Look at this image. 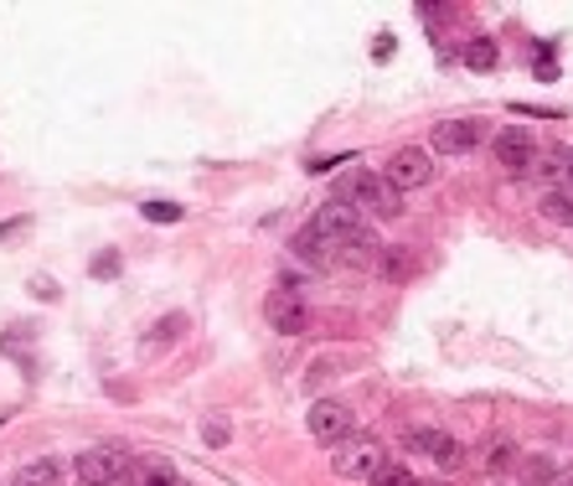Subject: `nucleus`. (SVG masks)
I'll list each match as a JSON object with an SVG mask.
<instances>
[{"label":"nucleus","mask_w":573,"mask_h":486,"mask_svg":"<svg viewBox=\"0 0 573 486\" xmlns=\"http://www.w3.org/2000/svg\"><path fill=\"white\" fill-rule=\"evenodd\" d=\"M295 254L305 259V264H316V270H331V264H341V249H336L326 233H316L310 223H305L300 233H295Z\"/></svg>","instance_id":"nucleus-10"},{"label":"nucleus","mask_w":573,"mask_h":486,"mask_svg":"<svg viewBox=\"0 0 573 486\" xmlns=\"http://www.w3.org/2000/svg\"><path fill=\"white\" fill-rule=\"evenodd\" d=\"M491 151H497V161L507 171H532V166H538V151H543V145H538V135H532V130H501Z\"/></svg>","instance_id":"nucleus-7"},{"label":"nucleus","mask_w":573,"mask_h":486,"mask_svg":"<svg viewBox=\"0 0 573 486\" xmlns=\"http://www.w3.org/2000/svg\"><path fill=\"white\" fill-rule=\"evenodd\" d=\"M264 316H269V326L279 336H300L305 332V301L300 295H285V290L269 295V301H264Z\"/></svg>","instance_id":"nucleus-9"},{"label":"nucleus","mask_w":573,"mask_h":486,"mask_svg":"<svg viewBox=\"0 0 573 486\" xmlns=\"http://www.w3.org/2000/svg\"><path fill=\"white\" fill-rule=\"evenodd\" d=\"M378 274H382V280H392V285L413 280V249H382V254H378Z\"/></svg>","instance_id":"nucleus-12"},{"label":"nucleus","mask_w":573,"mask_h":486,"mask_svg":"<svg viewBox=\"0 0 573 486\" xmlns=\"http://www.w3.org/2000/svg\"><path fill=\"white\" fill-rule=\"evenodd\" d=\"M475 140H481V124L475 120H439L429 145L444 155H465V151H475Z\"/></svg>","instance_id":"nucleus-8"},{"label":"nucleus","mask_w":573,"mask_h":486,"mask_svg":"<svg viewBox=\"0 0 573 486\" xmlns=\"http://www.w3.org/2000/svg\"><path fill=\"white\" fill-rule=\"evenodd\" d=\"M305 425H310V441L326 445V450H341L347 441H357V414H351V404H341V398H320V404H310Z\"/></svg>","instance_id":"nucleus-2"},{"label":"nucleus","mask_w":573,"mask_h":486,"mask_svg":"<svg viewBox=\"0 0 573 486\" xmlns=\"http://www.w3.org/2000/svg\"><path fill=\"white\" fill-rule=\"evenodd\" d=\"M569 186H573V166H569Z\"/></svg>","instance_id":"nucleus-22"},{"label":"nucleus","mask_w":573,"mask_h":486,"mask_svg":"<svg viewBox=\"0 0 573 486\" xmlns=\"http://www.w3.org/2000/svg\"><path fill=\"white\" fill-rule=\"evenodd\" d=\"M135 482L140 486H192L171 472V466H161V460H135Z\"/></svg>","instance_id":"nucleus-15"},{"label":"nucleus","mask_w":573,"mask_h":486,"mask_svg":"<svg viewBox=\"0 0 573 486\" xmlns=\"http://www.w3.org/2000/svg\"><path fill=\"white\" fill-rule=\"evenodd\" d=\"M367 486H419V482H413V472H408L403 460H382L378 476H372Z\"/></svg>","instance_id":"nucleus-17"},{"label":"nucleus","mask_w":573,"mask_h":486,"mask_svg":"<svg viewBox=\"0 0 573 486\" xmlns=\"http://www.w3.org/2000/svg\"><path fill=\"white\" fill-rule=\"evenodd\" d=\"M140 213L151 217V223H182V207H176V202H145Z\"/></svg>","instance_id":"nucleus-19"},{"label":"nucleus","mask_w":573,"mask_h":486,"mask_svg":"<svg viewBox=\"0 0 573 486\" xmlns=\"http://www.w3.org/2000/svg\"><path fill=\"white\" fill-rule=\"evenodd\" d=\"M563 466L548 450H538V456H522V476H528V486H553V476H559Z\"/></svg>","instance_id":"nucleus-14"},{"label":"nucleus","mask_w":573,"mask_h":486,"mask_svg":"<svg viewBox=\"0 0 573 486\" xmlns=\"http://www.w3.org/2000/svg\"><path fill=\"white\" fill-rule=\"evenodd\" d=\"M543 213L553 217V223H563V229H573V198H563V192H548Z\"/></svg>","instance_id":"nucleus-18"},{"label":"nucleus","mask_w":573,"mask_h":486,"mask_svg":"<svg viewBox=\"0 0 573 486\" xmlns=\"http://www.w3.org/2000/svg\"><path fill=\"white\" fill-rule=\"evenodd\" d=\"M475 456H481V466L491 476H501V472H512L516 460H522V450H516L512 441H507V435H491V441L481 445V450H475Z\"/></svg>","instance_id":"nucleus-11"},{"label":"nucleus","mask_w":573,"mask_h":486,"mask_svg":"<svg viewBox=\"0 0 573 486\" xmlns=\"http://www.w3.org/2000/svg\"><path fill=\"white\" fill-rule=\"evenodd\" d=\"M382 460H388L382 441H372V435H357V441H347L341 450H336L331 466H336V476H347V482H372Z\"/></svg>","instance_id":"nucleus-5"},{"label":"nucleus","mask_w":573,"mask_h":486,"mask_svg":"<svg viewBox=\"0 0 573 486\" xmlns=\"http://www.w3.org/2000/svg\"><path fill=\"white\" fill-rule=\"evenodd\" d=\"M553 486H573V466H563V472L553 476Z\"/></svg>","instance_id":"nucleus-20"},{"label":"nucleus","mask_w":573,"mask_h":486,"mask_svg":"<svg viewBox=\"0 0 573 486\" xmlns=\"http://www.w3.org/2000/svg\"><path fill=\"white\" fill-rule=\"evenodd\" d=\"M62 472H58V460H31V466H21V472L11 476V486H58Z\"/></svg>","instance_id":"nucleus-13"},{"label":"nucleus","mask_w":573,"mask_h":486,"mask_svg":"<svg viewBox=\"0 0 573 486\" xmlns=\"http://www.w3.org/2000/svg\"><path fill=\"white\" fill-rule=\"evenodd\" d=\"M331 202H347V207H357L362 217H382V223L403 217V192H392L382 171H347V176L336 182Z\"/></svg>","instance_id":"nucleus-1"},{"label":"nucleus","mask_w":573,"mask_h":486,"mask_svg":"<svg viewBox=\"0 0 573 486\" xmlns=\"http://www.w3.org/2000/svg\"><path fill=\"white\" fill-rule=\"evenodd\" d=\"M403 450H419L439 466V472H460L470 460V450L454 435H439V429H403Z\"/></svg>","instance_id":"nucleus-6"},{"label":"nucleus","mask_w":573,"mask_h":486,"mask_svg":"<svg viewBox=\"0 0 573 486\" xmlns=\"http://www.w3.org/2000/svg\"><path fill=\"white\" fill-rule=\"evenodd\" d=\"M491 486H512V482H491Z\"/></svg>","instance_id":"nucleus-21"},{"label":"nucleus","mask_w":573,"mask_h":486,"mask_svg":"<svg viewBox=\"0 0 573 486\" xmlns=\"http://www.w3.org/2000/svg\"><path fill=\"white\" fill-rule=\"evenodd\" d=\"M310 229L326 233L336 249H362V243H378V239H372V223H367L357 207H347V202H326V207L310 217Z\"/></svg>","instance_id":"nucleus-3"},{"label":"nucleus","mask_w":573,"mask_h":486,"mask_svg":"<svg viewBox=\"0 0 573 486\" xmlns=\"http://www.w3.org/2000/svg\"><path fill=\"white\" fill-rule=\"evenodd\" d=\"M501 62V52H497V42L491 37H475V42L465 47V68H475V73H491Z\"/></svg>","instance_id":"nucleus-16"},{"label":"nucleus","mask_w":573,"mask_h":486,"mask_svg":"<svg viewBox=\"0 0 573 486\" xmlns=\"http://www.w3.org/2000/svg\"><path fill=\"white\" fill-rule=\"evenodd\" d=\"M382 176H388L392 192H423V186H434V155L423 151V145H398V151L388 155V166H382Z\"/></svg>","instance_id":"nucleus-4"}]
</instances>
